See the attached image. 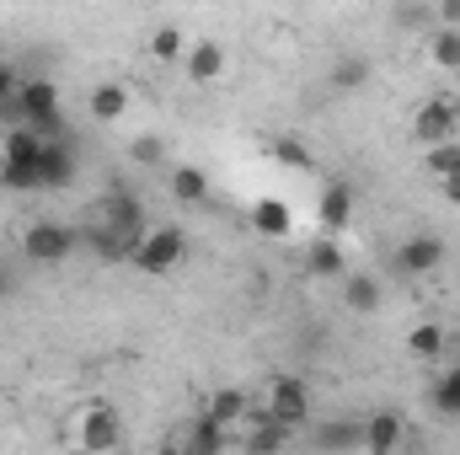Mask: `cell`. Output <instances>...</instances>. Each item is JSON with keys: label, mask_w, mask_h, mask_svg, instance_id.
Wrapping results in <instances>:
<instances>
[{"label": "cell", "mask_w": 460, "mask_h": 455, "mask_svg": "<svg viewBox=\"0 0 460 455\" xmlns=\"http://www.w3.org/2000/svg\"><path fill=\"white\" fill-rule=\"evenodd\" d=\"M182 252H188V236L177 226H155V230H145L139 241H134V268L139 273H150V279H161V273H172L177 263H182Z\"/></svg>", "instance_id": "obj_1"}, {"label": "cell", "mask_w": 460, "mask_h": 455, "mask_svg": "<svg viewBox=\"0 0 460 455\" xmlns=\"http://www.w3.org/2000/svg\"><path fill=\"white\" fill-rule=\"evenodd\" d=\"M75 241H81V236H75L70 226H59V220H38V226L22 230V257L49 268V263H65V257L75 252Z\"/></svg>", "instance_id": "obj_2"}, {"label": "cell", "mask_w": 460, "mask_h": 455, "mask_svg": "<svg viewBox=\"0 0 460 455\" xmlns=\"http://www.w3.org/2000/svg\"><path fill=\"white\" fill-rule=\"evenodd\" d=\"M75 440H81V451H118V445H123V424H118L113 402H86Z\"/></svg>", "instance_id": "obj_3"}, {"label": "cell", "mask_w": 460, "mask_h": 455, "mask_svg": "<svg viewBox=\"0 0 460 455\" xmlns=\"http://www.w3.org/2000/svg\"><path fill=\"white\" fill-rule=\"evenodd\" d=\"M456 123H460V97H429L418 118H412V134H418V145L429 150V145H445V139H456Z\"/></svg>", "instance_id": "obj_4"}, {"label": "cell", "mask_w": 460, "mask_h": 455, "mask_svg": "<svg viewBox=\"0 0 460 455\" xmlns=\"http://www.w3.org/2000/svg\"><path fill=\"white\" fill-rule=\"evenodd\" d=\"M268 413H273L279 424L300 429V424L311 418V391H305V380H300V375H279V380L268 386Z\"/></svg>", "instance_id": "obj_5"}, {"label": "cell", "mask_w": 460, "mask_h": 455, "mask_svg": "<svg viewBox=\"0 0 460 455\" xmlns=\"http://www.w3.org/2000/svg\"><path fill=\"white\" fill-rule=\"evenodd\" d=\"M396 268L407 273V279H429V273H439L445 268V241L439 236H407L402 246H396Z\"/></svg>", "instance_id": "obj_6"}, {"label": "cell", "mask_w": 460, "mask_h": 455, "mask_svg": "<svg viewBox=\"0 0 460 455\" xmlns=\"http://www.w3.org/2000/svg\"><path fill=\"white\" fill-rule=\"evenodd\" d=\"M226 70H230L226 43H215V38H199V43H188V54H182V76H188L193 86H215Z\"/></svg>", "instance_id": "obj_7"}, {"label": "cell", "mask_w": 460, "mask_h": 455, "mask_svg": "<svg viewBox=\"0 0 460 455\" xmlns=\"http://www.w3.org/2000/svg\"><path fill=\"white\" fill-rule=\"evenodd\" d=\"M16 118L22 123H43V118L59 113V86L54 81H43V76H22V92H16Z\"/></svg>", "instance_id": "obj_8"}, {"label": "cell", "mask_w": 460, "mask_h": 455, "mask_svg": "<svg viewBox=\"0 0 460 455\" xmlns=\"http://www.w3.org/2000/svg\"><path fill=\"white\" fill-rule=\"evenodd\" d=\"M316 226L327 230V236H343V230L353 226V188H348L343 177L322 183V199H316Z\"/></svg>", "instance_id": "obj_9"}, {"label": "cell", "mask_w": 460, "mask_h": 455, "mask_svg": "<svg viewBox=\"0 0 460 455\" xmlns=\"http://www.w3.org/2000/svg\"><path fill=\"white\" fill-rule=\"evenodd\" d=\"M402 440H407L402 413H369L364 429H358V451L364 455H391V451H402Z\"/></svg>", "instance_id": "obj_10"}, {"label": "cell", "mask_w": 460, "mask_h": 455, "mask_svg": "<svg viewBox=\"0 0 460 455\" xmlns=\"http://www.w3.org/2000/svg\"><path fill=\"white\" fill-rule=\"evenodd\" d=\"M38 183L43 188H70L75 183V150H70V139H43V150H38Z\"/></svg>", "instance_id": "obj_11"}, {"label": "cell", "mask_w": 460, "mask_h": 455, "mask_svg": "<svg viewBox=\"0 0 460 455\" xmlns=\"http://www.w3.org/2000/svg\"><path fill=\"white\" fill-rule=\"evenodd\" d=\"M252 230L268 236V241H284V236L295 230L289 204H284V199H257V204H252Z\"/></svg>", "instance_id": "obj_12"}, {"label": "cell", "mask_w": 460, "mask_h": 455, "mask_svg": "<svg viewBox=\"0 0 460 455\" xmlns=\"http://www.w3.org/2000/svg\"><path fill=\"white\" fill-rule=\"evenodd\" d=\"M305 268H311L316 279H343V273H348V257H343V246L322 230V241H311V246H305Z\"/></svg>", "instance_id": "obj_13"}, {"label": "cell", "mask_w": 460, "mask_h": 455, "mask_svg": "<svg viewBox=\"0 0 460 455\" xmlns=\"http://www.w3.org/2000/svg\"><path fill=\"white\" fill-rule=\"evenodd\" d=\"M204 413H209L215 424H226V429H230V424H246V418H252V397H246V391H235V386H220V391L204 402Z\"/></svg>", "instance_id": "obj_14"}, {"label": "cell", "mask_w": 460, "mask_h": 455, "mask_svg": "<svg viewBox=\"0 0 460 455\" xmlns=\"http://www.w3.org/2000/svg\"><path fill=\"white\" fill-rule=\"evenodd\" d=\"M343 306L358 317H375L380 311V279L369 273H343Z\"/></svg>", "instance_id": "obj_15"}, {"label": "cell", "mask_w": 460, "mask_h": 455, "mask_svg": "<svg viewBox=\"0 0 460 455\" xmlns=\"http://www.w3.org/2000/svg\"><path fill=\"white\" fill-rule=\"evenodd\" d=\"M445 327H439V322H418V327H412V333H407V353H412V359H418V364H439V359H445Z\"/></svg>", "instance_id": "obj_16"}, {"label": "cell", "mask_w": 460, "mask_h": 455, "mask_svg": "<svg viewBox=\"0 0 460 455\" xmlns=\"http://www.w3.org/2000/svg\"><path fill=\"white\" fill-rule=\"evenodd\" d=\"M92 113L102 118V123H118V118L128 113V86H118V81L92 86Z\"/></svg>", "instance_id": "obj_17"}, {"label": "cell", "mask_w": 460, "mask_h": 455, "mask_svg": "<svg viewBox=\"0 0 460 455\" xmlns=\"http://www.w3.org/2000/svg\"><path fill=\"white\" fill-rule=\"evenodd\" d=\"M182 54H188L182 27H155V32H150V59H155V65H182Z\"/></svg>", "instance_id": "obj_18"}, {"label": "cell", "mask_w": 460, "mask_h": 455, "mask_svg": "<svg viewBox=\"0 0 460 455\" xmlns=\"http://www.w3.org/2000/svg\"><path fill=\"white\" fill-rule=\"evenodd\" d=\"M429 54L439 70H460V27H434L429 32Z\"/></svg>", "instance_id": "obj_19"}, {"label": "cell", "mask_w": 460, "mask_h": 455, "mask_svg": "<svg viewBox=\"0 0 460 455\" xmlns=\"http://www.w3.org/2000/svg\"><path fill=\"white\" fill-rule=\"evenodd\" d=\"M226 445H230V429L215 424L209 413H199V424L188 429V451H226Z\"/></svg>", "instance_id": "obj_20"}, {"label": "cell", "mask_w": 460, "mask_h": 455, "mask_svg": "<svg viewBox=\"0 0 460 455\" xmlns=\"http://www.w3.org/2000/svg\"><path fill=\"white\" fill-rule=\"evenodd\" d=\"M172 193H177L182 204H204V199H209V177H204L199 166H177V172H172Z\"/></svg>", "instance_id": "obj_21"}, {"label": "cell", "mask_w": 460, "mask_h": 455, "mask_svg": "<svg viewBox=\"0 0 460 455\" xmlns=\"http://www.w3.org/2000/svg\"><path fill=\"white\" fill-rule=\"evenodd\" d=\"M423 166H429V177H460V139H445V145H429V156H423Z\"/></svg>", "instance_id": "obj_22"}, {"label": "cell", "mask_w": 460, "mask_h": 455, "mask_svg": "<svg viewBox=\"0 0 460 455\" xmlns=\"http://www.w3.org/2000/svg\"><path fill=\"white\" fill-rule=\"evenodd\" d=\"M358 429L364 424H327V429H316V445L322 451H358Z\"/></svg>", "instance_id": "obj_23"}, {"label": "cell", "mask_w": 460, "mask_h": 455, "mask_svg": "<svg viewBox=\"0 0 460 455\" xmlns=\"http://www.w3.org/2000/svg\"><path fill=\"white\" fill-rule=\"evenodd\" d=\"M434 407L450 413V418H460V364L456 370H445V380L434 386Z\"/></svg>", "instance_id": "obj_24"}, {"label": "cell", "mask_w": 460, "mask_h": 455, "mask_svg": "<svg viewBox=\"0 0 460 455\" xmlns=\"http://www.w3.org/2000/svg\"><path fill=\"white\" fill-rule=\"evenodd\" d=\"M273 161L289 166V172H311V156H305L300 139H273Z\"/></svg>", "instance_id": "obj_25"}, {"label": "cell", "mask_w": 460, "mask_h": 455, "mask_svg": "<svg viewBox=\"0 0 460 455\" xmlns=\"http://www.w3.org/2000/svg\"><path fill=\"white\" fill-rule=\"evenodd\" d=\"M0 188H43L38 183V166H22V161H0Z\"/></svg>", "instance_id": "obj_26"}, {"label": "cell", "mask_w": 460, "mask_h": 455, "mask_svg": "<svg viewBox=\"0 0 460 455\" xmlns=\"http://www.w3.org/2000/svg\"><path fill=\"white\" fill-rule=\"evenodd\" d=\"M364 81H369V65L364 59H338V70H332V86L338 92H358Z\"/></svg>", "instance_id": "obj_27"}, {"label": "cell", "mask_w": 460, "mask_h": 455, "mask_svg": "<svg viewBox=\"0 0 460 455\" xmlns=\"http://www.w3.org/2000/svg\"><path fill=\"white\" fill-rule=\"evenodd\" d=\"M134 161H139V166H161V161H166V139H161V134H139V139H134Z\"/></svg>", "instance_id": "obj_28"}, {"label": "cell", "mask_w": 460, "mask_h": 455, "mask_svg": "<svg viewBox=\"0 0 460 455\" xmlns=\"http://www.w3.org/2000/svg\"><path fill=\"white\" fill-rule=\"evenodd\" d=\"M16 92H22V76H16L11 65H0V108H11V103H16Z\"/></svg>", "instance_id": "obj_29"}, {"label": "cell", "mask_w": 460, "mask_h": 455, "mask_svg": "<svg viewBox=\"0 0 460 455\" xmlns=\"http://www.w3.org/2000/svg\"><path fill=\"white\" fill-rule=\"evenodd\" d=\"M434 27H460V0H434Z\"/></svg>", "instance_id": "obj_30"}, {"label": "cell", "mask_w": 460, "mask_h": 455, "mask_svg": "<svg viewBox=\"0 0 460 455\" xmlns=\"http://www.w3.org/2000/svg\"><path fill=\"white\" fill-rule=\"evenodd\" d=\"M11 290H16V279H11V268L0 263V295H11Z\"/></svg>", "instance_id": "obj_31"}, {"label": "cell", "mask_w": 460, "mask_h": 455, "mask_svg": "<svg viewBox=\"0 0 460 455\" xmlns=\"http://www.w3.org/2000/svg\"><path fill=\"white\" fill-rule=\"evenodd\" d=\"M445 193H450V204H460V177H445Z\"/></svg>", "instance_id": "obj_32"}]
</instances>
